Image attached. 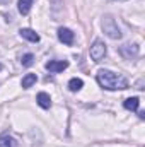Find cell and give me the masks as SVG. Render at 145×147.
Returning a JSON list of instances; mask_svg holds the SVG:
<instances>
[{
  "label": "cell",
  "instance_id": "6da1fadb",
  "mask_svg": "<svg viewBox=\"0 0 145 147\" xmlns=\"http://www.w3.org/2000/svg\"><path fill=\"white\" fill-rule=\"evenodd\" d=\"M96 80L106 91H118V89H126L128 87V80L123 75H119V74H116V72H111L108 69L97 70Z\"/></svg>",
  "mask_w": 145,
  "mask_h": 147
},
{
  "label": "cell",
  "instance_id": "7a4b0ae2",
  "mask_svg": "<svg viewBox=\"0 0 145 147\" xmlns=\"http://www.w3.org/2000/svg\"><path fill=\"white\" fill-rule=\"evenodd\" d=\"M101 26H103V31H104V34H106V36H109L111 39H119V38H121V31H119V28H118V22L114 21V17H113V16L106 14V16L103 17V22H101Z\"/></svg>",
  "mask_w": 145,
  "mask_h": 147
},
{
  "label": "cell",
  "instance_id": "3957f363",
  "mask_svg": "<svg viewBox=\"0 0 145 147\" xmlns=\"http://www.w3.org/2000/svg\"><path fill=\"white\" fill-rule=\"evenodd\" d=\"M106 53H108V50H106L104 41L96 39V41L92 43V46H91V58H92L94 62H101V60H104Z\"/></svg>",
  "mask_w": 145,
  "mask_h": 147
},
{
  "label": "cell",
  "instance_id": "277c9868",
  "mask_svg": "<svg viewBox=\"0 0 145 147\" xmlns=\"http://www.w3.org/2000/svg\"><path fill=\"white\" fill-rule=\"evenodd\" d=\"M46 70H50V72L53 74H58V72H63L67 67H68V62L67 60H50V62H46Z\"/></svg>",
  "mask_w": 145,
  "mask_h": 147
},
{
  "label": "cell",
  "instance_id": "5b68a950",
  "mask_svg": "<svg viewBox=\"0 0 145 147\" xmlns=\"http://www.w3.org/2000/svg\"><path fill=\"white\" fill-rule=\"evenodd\" d=\"M138 45H123L121 48H119V53L125 57V58H128V60H132V58H135V57H138Z\"/></svg>",
  "mask_w": 145,
  "mask_h": 147
},
{
  "label": "cell",
  "instance_id": "8992f818",
  "mask_svg": "<svg viewBox=\"0 0 145 147\" xmlns=\"http://www.w3.org/2000/svg\"><path fill=\"white\" fill-rule=\"evenodd\" d=\"M73 33L68 29V28H60L58 29V39L63 43V45H72L73 43Z\"/></svg>",
  "mask_w": 145,
  "mask_h": 147
},
{
  "label": "cell",
  "instance_id": "52a82bcc",
  "mask_svg": "<svg viewBox=\"0 0 145 147\" xmlns=\"http://www.w3.org/2000/svg\"><path fill=\"white\" fill-rule=\"evenodd\" d=\"M19 34L24 38V39L31 41V43H38V41H39V34H38L36 31L29 29V28H24V29H21V31H19Z\"/></svg>",
  "mask_w": 145,
  "mask_h": 147
},
{
  "label": "cell",
  "instance_id": "ba28073f",
  "mask_svg": "<svg viewBox=\"0 0 145 147\" xmlns=\"http://www.w3.org/2000/svg\"><path fill=\"white\" fill-rule=\"evenodd\" d=\"M36 101H38V105H39L41 108H44V110L51 108V98H50V94H46V92H39L36 96Z\"/></svg>",
  "mask_w": 145,
  "mask_h": 147
},
{
  "label": "cell",
  "instance_id": "9c48e42d",
  "mask_svg": "<svg viewBox=\"0 0 145 147\" xmlns=\"http://www.w3.org/2000/svg\"><path fill=\"white\" fill-rule=\"evenodd\" d=\"M123 106L128 111H137L138 106H140V99H138V98H128V99H125Z\"/></svg>",
  "mask_w": 145,
  "mask_h": 147
},
{
  "label": "cell",
  "instance_id": "30bf717a",
  "mask_svg": "<svg viewBox=\"0 0 145 147\" xmlns=\"http://www.w3.org/2000/svg\"><path fill=\"white\" fill-rule=\"evenodd\" d=\"M38 77L36 74H26L24 77H22V87L24 89H29V87H33L34 84H36Z\"/></svg>",
  "mask_w": 145,
  "mask_h": 147
},
{
  "label": "cell",
  "instance_id": "8fae6325",
  "mask_svg": "<svg viewBox=\"0 0 145 147\" xmlns=\"http://www.w3.org/2000/svg\"><path fill=\"white\" fill-rule=\"evenodd\" d=\"M33 2H34V0H19V3H17L19 12H21L22 16L29 14V10H31V7H33Z\"/></svg>",
  "mask_w": 145,
  "mask_h": 147
},
{
  "label": "cell",
  "instance_id": "7c38bea8",
  "mask_svg": "<svg viewBox=\"0 0 145 147\" xmlns=\"http://www.w3.org/2000/svg\"><path fill=\"white\" fill-rule=\"evenodd\" d=\"M82 86H84L82 79H77V77H73V79H70V80H68V89H70L72 92L80 91V89H82Z\"/></svg>",
  "mask_w": 145,
  "mask_h": 147
},
{
  "label": "cell",
  "instance_id": "4fadbf2b",
  "mask_svg": "<svg viewBox=\"0 0 145 147\" xmlns=\"http://www.w3.org/2000/svg\"><path fill=\"white\" fill-rule=\"evenodd\" d=\"M0 147H17V142L12 137L5 135V137H0Z\"/></svg>",
  "mask_w": 145,
  "mask_h": 147
},
{
  "label": "cell",
  "instance_id": "5bb4252c",
  "mask_svg": "<svg viewBox=\"0 0 145 147\" xmlns=\"http://www.w3.org/2000/svg\"><path fill=\"white\" fill-rule=\"evenodd\" d=\"M21 63H22V67H31V65L34 63V55H33V53H26V55H22Z\"/></svg>",
  "mask_w": 145,
  "mask_h": 147
},
{
  "label": "cell",
  "instance_id": "9a60e30c",
  "mask_svg": "<svg viewBox=\"0 0 145 147\" xmlns=\"http://www.w3.org/2000/svg\"><path fill=\"white\" fill-rule=\"evenodd\" d=\"M10 0H0V5H3V3H9Z\"/></svg>",
  "mask_w": 145,
  "mask_h": 147
}]
</instances>
